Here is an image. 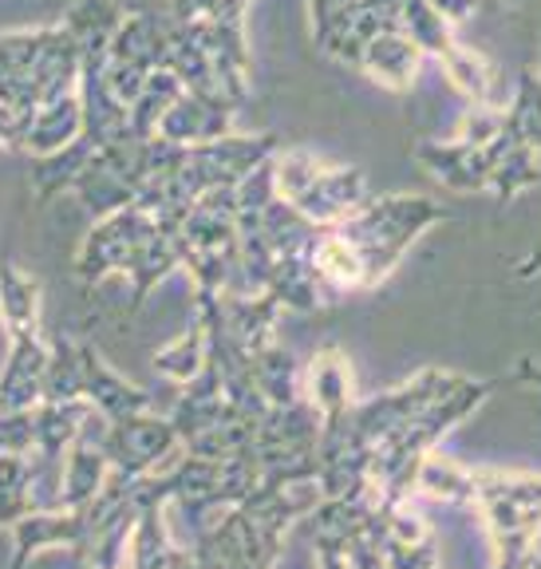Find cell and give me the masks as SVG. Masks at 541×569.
I'll return each instance as SVG.
<instances>
[{"instance_id":"1","label":"cell","mask_w":541,"mask_h":569,"mask_svg":"<svg viewBox=\"0 0 541 569\" xmlns=\"http://www.w3.org/2000/svg\"><path fill=\"white\" fill-rule=\"evenodd\" d=\"M178 266H182V258H178L174 233L151 210H142L139 202L107 213V218H96L80 253H76V277H80V284H99L111 273L131 277L134 281L131 309H139L151 297L154 284L167 273H174Z\"/></svg>"},{"instance_id":"2","label":"cell","mask_w":541,"mask_h":569,"mask_svg":"<svg viewBox=\"0 0 541 569\" xmlns=\"http://www.w3.org/2000/svg\"><path fill=\"white\" fill-rule=\"evenodd\" d=\"M471 507L490 538V569H538L541 538V475L474 471Z\"/></svg>"},{"instance_id":"3","label":"cell","mask_w":541,"mask_h":569,"mask_svg":"<svg viewBox=\"0 0 541 569\" xmlns=\"http://www.w3.org/2000/svg\"><path fill=\"white\" fill-rule=\"evenodd\" d=\"M447 210L427 194H383L368 198L355 213H348L344 222L332 226L348 246L364 261L368 289L380 284L391 269L400 266L403 253L423 238L431 226H439Z\"/></svg>"},{"instance_id":"4","label":"cell","mask_w":541,"mask_h":569,"mask_svg":"<svg viewBox=\"0 0 541 569\" xmlns=\"http://www.w3.org/2000/svg\"><path fill=\"white\" fill-rule=\"evenodd\" d=\"M269 167H273L277 198H284L320 230L340 226L348 213H355L368 202V178L352 162H324L304 147H293V151L277 147Z\"/></svg>"},{"instance_id":"5","label":"cell","mask_w":541,"mask_h":569,"mask_svg":"<svg viewBox=\"0 0 541 569\" xmlns=\"http://www.w3.org/2000/svg\"><path fill=\"white\" fill-rule=\"evenodd\" d=\"M162 495L167 502L190 510H226L246 502L261 482V462L258 455H238V459H198V455H182L178 467L159 471Z\"/></svg>"},{"instance_id":"6","label":"cell","mask_w":541,"mask_h":569,"mask_svg":"<svg viewBox=\"0 0 541 569\" xmlns=\"http://www.w3.org/2000/svg\"><path fill=\"white\" fill-rule=\"evenodd\" d=\"M284 550V530L261 522L253 510L226 507L222 518L206 526L194 553L206 569H273Z\"/></svg>"},{"instance_id":"7","label":"cell","mask_w":541,"mask_h":569,"mask_svg":"<svg viewBox=\"0 0 541 569\" xmlns=\"http://www.w3.org/2000/svg\"><path fill=\"white\" fill-rule=\"evenodd\" d=\"M182 447V436L178 427L170 423V416H142L131 419H116V423H103V451L111 459V471L131 475V479H142V475H159L162 462Z\"/></svg>"},{"instance_id":"8","label":"cell","mask_w":541,"mask_h":569,"mask_svg":"<svg viewBox=\"0 0 541 569\" xmlns=\"http://www.w3.org/2000/svg\"><path fill=\"white\" fill-rule=\"evenodd\" d=\"M48 356L52 337H44V329L9 337V356L0 368V411H32L44 400Z\"/></svg>"},{"instance_id":"9","label":"cell","mask_w":541,"mask_h":569,"mask_svg":"<svg viewBox=\"0 0 541 569\" xmlns=\"http://www.w3.org/2000/svg\"><path fill=\"white\" fill-rule=\"evenodd\" d=\"M435 63L443 68V80L467 99V107H487V111H507L510 107V96H514L510 91V76L487 52L454 40Z\"/></svg>"},{"instance_id":"10","label":"cell","mask_w":541,"mask_h":569,"mask_svg":"<svg viewBox=\"0 0 541 569\" xmlns=\"http://www.w3.org/2000/svg\"><path fill=\"white\" fill-rule=\"evenodd\" d=\"M12 546H17L12 569H24L36 553L44 550L83 553V546H88V518H83V510H71V507L32 510V515H24L12 526Z\"/></svg>"},{"instance_id":"11","label":"cell","mask_w":541,"mask_h":569,"mask_svg":"<svg viewBox=\"0 0 541 569\" xmlns=\"http://www.w3.org/2000/svg\"><path fill=\"white\" fill-rule=\"evenodd\" d=\"M226 134H233V107L202 91H182L159 123V139L174 147H198V142L226 139Z\"/></svg>"},{"instance_id":"12","label":"cell","mask_w":541,"mask_h":569,"mask_svg":"<svg viewBox=\"0 0 541 569\" xmlns=\"http://www.w3.org/2000/svg\"><path fill=\"white\" fill-rule=\"evenodd\" d=\"M419 162L439 187L462 190H490V147H471L459 139H427L419 142Z\"/></svg>"},{"instance_id":"13","label":"cell","mask_w":541,"mask_h":569,"mask_svg":"<svg viewBox=\"0 0 541 569\" xmlns=\"http://www.w3.org/2000/svg\"><path fill=\"white\" fill-rule=\"evenodd\" d=\"M83 400L96 408V416L103 419V423L151 411V391L123 380L91 345H83Z\"/></svg>"},{"instance_id":"14","label":"cell","mask_w":541,"mask_h":569,"mask_svg":"<svg viewBox=\"0 0 541 569\" xmlns=\"http://www.w3.org/2000/svg\"><path fill=\"white\" fill-rule=\"evenodd\" d=\"M277 312H281V301L266 289H226L222 293V320L246 356H258L277 345Z\"/></svg>"},{"instance_id":"15","label":"cell","mask_w":541,"mask_h":569,"mask_svg":"<svg viewBox=\"0 0 541 569\" xmlns=\"http://www.w3.org/2000/svg\"><path fill=\"white\" fill-rule=\"evenodd\" d=\"M301 380H304V396H309V403L320 411V419L344 416V411L355 408V376H352L344 348H337V345L317 348V352L309 356V365H304Z\"/></svg>"},{"instance_id":"16","label":"cell","mask_w":541,"mask_h":569,"mask_svg":"<svg viewBox=\"0 0 541 569\" xmlns=\"http://www.w3.org/2000/svg\"><path fill=\"white\" fill-rule=\"evenodd\" d=\"M80 134H83V99H80V91H76V96L44 99V103L32 111V127H28L24 147H20V151L32 154L36 162L52 159V154L68 151Z\"/></svg>"},{"instance_id":"17","label":"cell","mask_w":541,"mask_h":569,"mask_svg":"<svg viewBox=\"0 0 541 569\" xmlns=\"http://www.w3.org/2000/svg\"><path fill=\"white\" fill-rule=\"evenodd\" d=\"M423 60L427 56L411 44L408 36H403L400 28H391V32H380L372 44L364 48V56H360L355 68L364 71L372 83H380V88H388V91H411L419 80Z\"/></svg>"},{"instance_id":"18","label":"cell","mask_w":541,"mask_h":569,"mask_svg":"<svg viewBox=\"0 0 541 569\" xmlns=\"http://www.w3.org/2000/svg\"><path fill=\"white\" fill-rule=\"evenodd\" d=\"M107 479H111V459L103 451V436L88 439V427H83V436L63 455V507H91L99 490L107 487Z\"/></svg>"},{"instance_id":"19","label":"cell","mask_w":541,"mask_h":569,"mask_svg":"<svg viewBox=\"0 0 541 569\" xmlns=\"http://www.w3.org/2000/svg\"><path fill=\"white\" fill-rule=\"evenodd\" d=\"M32 416H36V455L63 459L68 447L83 436V427L91 423L96 408L88 400H68V403L40 400L32 408Z\"/></svg>"},{"instance_id":"20","label":"cell","mask_w":541,"mask_h":569,"mask_svg":"<svg viewBox=\"0 0 541 569\" xmlns=\"http://www.w3.org/2000/svg\"><path fill=\"white\" fill-rule=\"evenodd\" d=\"M0 317L9 337L40 329V281L17 261H0Z\"/></svg>"},{"instance_id":"21","label":"cell","mask_w":541,"mask_h":569,"mask_svg":"<svg viewBox=\"0 0 541 569\" xmlns=\"http://www.w3.org/2000/svg\"><path fill=\"white\" fill-rule=\"evenodd\" d=\"M249 365H253V380H258L269 408H289V403L304 400V380H301L304 368L297 365V356L289 348L273 345L266 352L249 356Z\"/></svg>"},{"instance_id":"22","label":"cell","mask_w":541,"mask_h":569,"mask_svg":"<svg viewBox=\"0 0 541 569\" xmlns=\"http://www.w3.org/2000/svg\"><path fill=\"white\" fill-rule=\"evenodd\" d=\"M154 372H162L167 380L174 383H194L198 376L206 372V365H210V329H206V320L194 317V325H190L187 332L178 340H170L167 348H159L154 352Z\"/></svg>"},{"instance_id":"23","label":"cell","mask_w":541,"mask_h":569,"mask_svg":"<svg viewBox=\"0 0 541 569\" xmlns=\"http://www.w3.org/2000/svg\"><path fill=\"white\" fill-rule=\"evenodd\" d=\"M71 32V40L80 44V52H107L111 36L123 24V9L116 0H76L60 20Z\"/></svg>"},{"instance_id":"24","label":"cell","mask_w":541,"mask_h":569,"mask_svg":"<svg viewBox=\"0 0 541 569\" xmlns=\"http://www.w3.org/2000/svg\"><path fill=\"white\" fill-rule=\"evenodd\" d=\"M541 182V154L525 151L502 131V139L490 147V190L498 198H514L522 194L525 187Z\"/></svg>"},{"instance_id":"25","label":"cell","mask_w":541,"mask_h":569,"mask_svg":"<svg viewBox=\"0 0 541 569\" xmlns=\"http://www.w3.org/2000/svg\"><path fill=\"white\" fill-rule=\"evenodd\" d=\"M471 490H474V471L447 459L439 447L419 462L415 495L435 498V502H454V507H471Z\"/></svg>"},{"instance_id":"26","label":"cell","mask_w":541,"mask_h":569,"mask_svg":"<svg viewBox=\"0 0 541 569\" xmlns=\"http://www.w3.org/2000/svg\"><path fill=\"white\" fill-rule=\"evenodd\" d=\"M182 91H187V83L178 80L170 68L154 71L151 80L142 83L139 99L131 103V134H134V139H159L162 116L174 107V99L182 96Z\"/></svg>"},{"instance_id":"27","label":"cell","mask_w":541,"mask_h":569,"mask_svg":"<svg viewBox=\"0 0 541 569\" xmlns=\"http://www.w3.org/2000/svg\"><path fill=\"white\" fill-rule=\"evenodd\" d=\"M507 134L525 147V151L541 154V76L538 71H522L514 83V96L507 107Z\"/></svg>"},{"instance_id":"28","label":"cell","mask_w":541,"mask_h":569,"mask_svg":"<svg viewBox=\"0 0 541 569\" xmlns=\"http://www.w3.org/2000/svg\"><path fill=\"white\" fill-rule=\"evenodd\" d=\"M44 400L68 403L83 400V345L56 332L52 337V356H48V376H44Z\"/></svg>"},{"instance_id":"29","label":"cell","mask_w":541,"mask_h":569,"mask_svg":"<svg viewBox=\"0 0 541 569\" xmlns=\"http://www.w3.org/2000/svg\"><path fill=\"white\" fill-rule=\"evenodd\" d=\"M400 32L427 60H439L454 44V24H447L427 0H400Z\"/></svg>"},{"instance_id":"30","label":"cell","mask_w":541,"mask_h":569,"mask_svg":"<svg viewBox=\"0 0 541 569\" xmlns=\"http://www.w3.org/2000/svg\"><path fill=\"white\" fill-rule=\"evenodd\" d=\"M32 510V455H0V530H12Z\"/></svg>"},{"instance_id":"31","label":"cell","mask_w":541,"mask_h":569,"mask_svg":"<svg viewBox=\"0 0 541 569\" xmlns=\"http://www.w3.org/2000/svg\"><path fill=\"white\" fill-rule=\"evenodd\" d=\"M36 451V416L32 411H0V455Z\"/></svg>"},{"instance_id":"32","label":"cell","mask_w":541,"mask_h":569,"mask_svg":"<svg viewBox=\"0 0 541 569\" xmlns=\"http://www.w3.org/2000/svg\"><path fill=\"white\" fill-rule=\"evenodd\" d=\"M355 0H309V17H312V32H317V44H324V36L337 28V20L352 9Z\"/></svg>"},{"instance_id":"33","label":"cell","mask_w":541,"mask_h":569,"mask_svg":"<svg viewBox=\"0 0 541 569\" xmlns=\"http://www.w3.org/2000/svg\"><path fill=\"white\" fill-rule=\"evenodd\" d=\"M28 127H32V116H24V111H17V107H9V103H0V147H4V151H20V147H24Z\"/></svg>"},{"instance_id":"34","label":"cell","mask_w":541,"mask_h":569,"mask_svg":"<svg viewBox=\"0 0 541 569\" xmlns=\"http://www.w3.org/2000/svg\"><path fill=\"white\" fill-rule=\"evenodd\" d=\"M348 566L352 569H388V561H383L380 546H375L372 530L364 533V538H355L352 550H348Z\"/></svg>"},{"instance_id":"35","label":"cell","mask_w":541,"mask_h":569,"mask_svg":"<svg viewBox=\"0 0 541 569\" xmlns=\"http://www.w3.org/2000/svg\"><path fill=\"white\" fill-rule=\"evenodd\" d=\"M427 4H431V9L439 12V17L447 20V24H467V20L474 17V12H479V0H427Z\"/></svg>"},{"instance_id":"36","label":"cell","mask_w":541,"mask_h":569,"mask_svg":"<svg viewBox=\"0 0 541 569\" xmlns=\"http://www.w3.org/2000/svg\"><path fill=\"white\" fill-rule=\"evenodd\" d=\"M317 569H352V566H348V553H340V550H317Z\"/></svg>"},{"instance_id":"37","label":"cell","mask_w":541,"mask_h":569,"mask_svg":"<svg viewBox=\"0 0 541 569\" xmlns=\"http://www.w3.org/2000/svg\"><path fill=\"white\" fill-rule=\"evenodd\" d=\"M170 569H206V566H202V558H198L194 550H182V546H178L174 558H170Z\"/></svg>"},{"instance_id":"38","label":"cell","mask_w":541,"mask_h":569,"mask_svg":"<svg viewBox=\"0 0 541 569\" xmlns=\"http://www.w3.org/2000/svg\"><path fill=\"white\" fill-rule=\"evenodd\" d=\"M522 376H533V383H541V368H538V365H530V360L522 365Z\"/></svg>"},{"instance_id":"39","label":"cell","mask_w":541,"mask_h":569,"mask_svg":"<svg viewBox=\"0 0 541 569\" xmlns=\"http://www.w3.org/2000/svg\"><path fill=\"white\" fill-rule=\"evenodd\" d=\"M538 76H541V71H538Z\"/></svg>"},{"instance_id":"40","label":"cell","mask_w":541,"mask_h":569,"mask_svg":"<svg viewBox=\"0 0 541 569\" xmlns=\"http://www.w3.org/2000/svg\"><path fill=\"white\" fill-rule=\"evenodd\" d=\"M538 569H541V566H538Z\"/></svg>"}]
</instances>
